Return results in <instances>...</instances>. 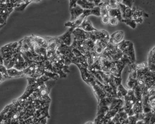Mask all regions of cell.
<instances>
[{"label":"cell","instance_id":"obj_19","mask_svg":"<svg viewBox=\"0 0 155 124\" xmlns=\"http://www.w3.org/2000/svg\"><path fill=\"white\" fill-rule=\"evenodd\" d=\"M78 28H81L83 30L86 32H91L97 30V29H95L91 23V21L89 20L85 19L83 20L82 23Z\"/></svg>","mask_w":155,"mask_h":124},{"label":"cell","instance_id":"obj_39","mask_svg":"<svg viewBox=\"0 0 155 124\" xmlns=\"http://www.w3.org/2000/svg\"><path fill=\"white\" fill-rule=\"evenodd\" d=\"M7 70L8 69H7V68L4 65L0 64V73H1L3 75V77L5 78V79L11 78L8 75Z\"/></svg>","mask_w":155,"mask_h":124},{"label":"cell","instance_id":"obj_53","mask_svg":"<svg viewBox=\"0 0 155 124\" xmlns=\"http://www.w3.org/2000/svg\"><path fill=\"white\" fill-rule=\"evenodd\" d=\"M85 124H94V122H91V121H89V122H87Z\"/></svg>","mask_w":155,"mask_h":124},{"label":"cell","instance_id":"obj_21","mask_svg":"<svg viewBox=\"0 0 155 124\" xmlns=\"http://www.w3.org/2000/svg\"><path fill=\"white\" fill-rule=\"evenodd\" d=\"M120 8V11L122 14V18L124 19H129L131 18V13L132 10L131 8L120 3L119 4Z\"/></svg>","mask_w":155,"mask_h":124},{"label":"cell","instance_id":"obj_54","mask_svg":"<svg viewBox=\"0 0 155 124\" xmlns=\"http://www.w3.org/2000/svg\"><path fill=\"white\" fill-rule=\"evenodd\" d=\"M32 124H41L40 122H35V123H33Z\"/></svg>","mask_w":155,"mask_h":124},{"label":"cell","instance_id":"obj_13","mask_svg":"<svg viewBox=\"0 0 155 124\" xmlns=\"http://www.w3.org/2000/svg\"><path fill=\"white\" fill-rule=\"evenodd\" d=\"M155 47L150 51L148 59V67L149 70L152 72L155 71Z\"/></svg>","mask_w":155,"mask_h":124},{"label":"cell","instance_id":"obj_7","mask_svg":"<svg viewBox=\"0 0 155 124\" xmlns=\"http://www.w3.org/2000/svg\"><path fill=\"white\" fill-rule=\"evenodd\" d=\"M14 56L16 58V62L13 68L17 69L18 70L23 71L29 66L25 61L20 52L14 53Z\"/></svg>","mask_w":155,"mask_h":124},{"label":"cell","instance_id":"obj_14","mask_svg":"<svg viewBox=\"0 0 155 124\" xmlns=\"http://www.w3.org/2000/svg\"><path fill=\"white\" fill-rule=\"evenodd\" d=\"M70 10L71 14V18L70 21H73L78 18L82 14L84 11L83 9L77 4L76 6L70 9Z\"/></svg>","mask_w":155,"mask_h":124},{"label":"cell","instance_id":"obj_38","mask_svg":"<svg viewBox=\"0 0 155 124\" xmlns=\"http://www.w3.org/2000/svg\"><path fill=\"white\" fill-rule=\"evenodd\" d=\"M44 75L49 78L51 79H53L54 80H57L59 78H60L59 75L57 73L51 72L47 71H45Z\"/></svg>","mask_w":155,"mask_h":124},{"label":"cell","instance_id":"obj_8","mask_svg":"<svg viewBox=\"0 0 155 124\" xmlns=\"http://www.w3.org/2000/svg\"><path fill=\"white\" fill-rule=\"evenodd\" d=\"M108 42L107 40H97L95 42L94 51L98 57L102 55Z\"/></svg>","mask_w":155,"mask_h":124},{"label":"cell","instance_id":"obj_44","mask_svg":"<svg viewBox=\"0 0 155 124\" xmlns=\"http://www.w3.org/2000/svg\"><path fill=\"white\" fill-rule=\"evenodd\" d=\"M117 19L116 17H110L109 19V23L111 25H116L118 23Z\"/></svg>","mask_w":155,"mask_h":124},{"label":"cell","instance_id":"obj_17","mask_svg":"<svg viewBox=\"0 0 155 124\" xmlns=\"http://www.w3.org/2000/svg\"><path fill=\"white\" fill-rule=\"evenodd\" d=\"M101 8V16L102 18V21L104 24L109 23V19L110 16L109 15V11L105 8L103 2H101L99 4Z\"/></svg>","mask_w":155,"mask_h":124},{"label":"cell","instance_id":"obj_46","mask_svg":"<svg viewBox=\"0 0 155 124\" xmlns=\"http://www.w3.org/2000/svg\"><path fill=\"white\" fill-rule=\"evenodd\" d=\"M110 5L111 9H116L117 8V2H116V0H109Z\"/></svg>","mask_w":155,"mask_h":124},{"label":"cell","instance_id":"obj_29","mask_svg":"<svg viewBox=\"0 0 155 124\" xmlns=\"http://www.w3.org/2000/svg\"><path fill=\"white\" fill-rule=\"evenodd\" d=\"M63 66L59 67V66H56V65L52 64L53 72L58 74L59 75L60 78H66L67 77V74L63 71L62 68H63Z\"/></svg>","mask_w":155,"mask_h":124},{"label":"cell","instance_id":"obj_51","mask_svg":"<svg viewBox=\"0 0 155 124\" xmlns=\"http://www.w3.org/2000/svg\"><path fill=\"white\" fill-rule=\"evenodd\" d=\"M136 124H145L143 120H139L137 121Z\"/></svg>","mask_w":155,"mask_h":124},{"label":"cell","instance_id":"obj_9","mask_svg":"<svg viewBox=\"0 0 155 124\" xmlns=\"http://www.w3.org/2000/svg\"><path fill=\"white\" fill-rule=\"evenodd\" d=\"M72 33L74 35V40H85L89 38V32H86L81 28H76Z\"/></svg>","mask_w":155,"mask_h":124},{"label":"cell","instance_id":"obj_5","mask_svg":"<svg viewBox=\"0 0 155 124\" xmlns=\"http://www.w3.org/2000/svg\"><path fill=\"white\" fill-rule=\"evenodd\" d=\"M101 66V71L106 73H110V71L115 67L116 62L104 55L99 57Z\"/></svg>","mask_w":155,"mask_h":124},{"label":"cell","instance_id":"obj_32","mask_svg":"<svg viewBox=\"0 0 155 124\" xmlns=\"http://www.w3.org/2000/svg\"><path fill=\"white\" fill-rule=\"evenodd\" d=\"M127 92L128 91L126 90L121 84H120V85H119L117 87V98L121 99L122 97H124L127 95Z\"/></svg>","mask_w":155,"mask_h":124},{"label":"cell","instance_id":"obj_26","mask_svg":"<svg viewBox=\"0 0 155 124\" xmlns=\"http://www.w3.org/2000/svg\"><path fill=\"white\" fill-rule=\"evenodd\" d=\"M115 62H116L115 68H116V70H117V72H116V74L114 76L120 78L122 70L127 65L124 62L120 60L115 61Z\"/></svg>","mask_w":155,"mask_h":124},{"label":"cell","instance_id":"obj_23","mask_svg":"<svg viewBox=\"0 0 155 124\" xmlns=\"http://www.w3.org/2000/svg\"><path fill=\"white\" fill-rule=\"evenodd\" d=\"M37 63L36 62H33L27 67L25 69L22 71L23 74L25 76L32 78L33 75L36 72V68H37Z\"/></svg>","mask_w":155,"mask_h":124},{"label":"cell","instance_id":"obj_37","mask_svg":"<svg viewBox=\"0 0 155 124\" xmlns=\"http://www.w3.org/2000/svg\"><path fill=\"white\" fill-rule=\"evenodd\" d=\"M12 105V103H11L9 105H8L5 107L3 110L2 111L1 113H0V124L3 121V119H4V116L8 112L9 110L10 109Z\"/></svg>","mask_w":155,"mask_h":124},{"label":"cell","instance_id":"obj_1","mask_svg":"<svg viewBox=\"0 0 155 124\" xmlns=\"http://www.w3.org/2000/svg\"><path fill=\"white\" fill-rule=\"evenodd\" d=\"M117 46L122 52L129 58L131 63H136L135 50L132 42L123 40Z\"/></svg>","mask_w":155,"mask_h":124},{"label":"cell","instance_id":"obj_10","mask_svg":"<svg viewBox=\"0 0 155 124\" xmlns=\"http://www.w3.org/2000/svg\"><path fill=\"white\" fill-rule=\"evenodd\" d=\"M74 28H70L65 33L58 37L61 42L68 46H71V33Z\"/></svg>","mask_w":155,"mask_h":124},{"label":"cell","instance_id":"obj_30","mask_svg":"<svg viewBox=\"0 0 155 124\" xmlns=\"http://www.w3.org/2000/svg\"><path fill=\"white\" fill-rule=\"evenodd\" d=\"M114 97H105L101 99L99 101H98V107H110L112 99Z\"/></svg>","mask_w":155,"mask_h":124},{"label":"cell","instance_id":"obj_31","mask_svg":"<svg viewBox=\"0 0 155 124\" xmlns=\"http://www.w3.org/2000/svg\"><path fill=\"white\" fill-rule=\"evenodd\" d=\"M149 71L148 66L137 69V79H142L146 73Z\"/></svg>","mask_w":155,"mask_h":124},{"label":"cell","instance_id":"obj_55","mask_svg":"<svg viewBox=\"0 0 155 124\" xmlns=\"http://www.w3.org/2000/svg\"><path fill=\"white\" fill-rule=\"evenodd\" d=\"M109 1V0H101V1Z\"/></svg>","mask_w":155,"mask_h":124},{"label":"cell","instance_id":"obj_50","mask_svg":"<svg viewBox=\"0 0 155 124\" xmlns=\"http://www.w3.org/2000/svg\"><path fill=\"white\" fill-rule=\"evenodd\" d=\"M3 63H4V59L2 55L0 54V64L3 65Z\"/></svg>","mask_w":155,"mask_h":124},{"label":"cell","instance_id":"obj_24","mask_svg":"<svg viewBox=\"0 0 155 124\" xmlns=\"http://www.w3.org/2000/svg\"><path fill=\"white\" fill-rule=\"evenodd\" d=\"M77 4L80 6L83 10L92 9L95 6L94 3L91 2L87 0H78Z\"/></svg>","mask_w":155,"mask_h":124},{"label":"cell","instance_id":"obj_20","mask_svg":"<svg viewBox=\"0 0 155 124\" xmlns=\"http://www.w3.org/2000/svg\"><path fill=\"white\" fill-rule=\"evenodd\" d=\"M124 105V100L121 99L114 97L112 99V102L109 107V110H119L123 107Z\"/></svg>","mask_w":155,"mask_h":124},{"label":"cell","instance_id":"obj_12","mask_svg":"<svg viewBox=\"0 0 155 124\" xmlns=\"http://www.w3.org/2000/svg\"><path fill=\"white\" fill-rule=\"evenodd\" d=\"M131 10H132L131 19L135 20V21L140 17H149L148 14L146 13L143 10L140 9L139 7H132Z\"/></svg>","mask_w":155,"mask_h":124},{"label":"cell","instance_id":"obj_22","mask_svg":"<svg viewBox=\"0 0 155 124\" xmlns=\"http://www.w3.org/2000/svg\"><path fill=\"white\" fill-rule=\"evenodd\" d=\"M83 13L85 14L86 17L90 15H94L100 17L101 16L100 6L98 5L95 6L92 9H85L83 11Z\"/></svg>","mask_w":155,"mask_h":124},{"label":"cell","instance_id":"obj_48","mask_svg":"<svg viewBox=\"0 0 155 124\" xmlns=\"http://www.w3.org/2000/svg\"><path fill=\"white\" fill-rule=\"evenodd\" d=\"M92 1L95 4V6H98L101 2V0H92Z\"/></svg>","mask_w":155,"mask_h":124},{"label":"cell","instance_id":"obj_52","mask_svg":"<svg viewBox=\"0 0 155 124\" xmlns=\"http://www.w3.org/2000/svg\"><path fill=\"white\" fill-rule=\"evenodd\" d=\"M116 1L117 3H118V4H120L122 3V0H116Z\"/></svg>","mask_w":155,"mask_h":124},{"label":"cell","instance_id":"obj_43","mask_svg":"<svg viewBox=\"0 0 155 124\" xmlns=\"http://www.w3.org/2000/svg\"><path fill=\"white\" fill-rule=\"evenodd\" d=\"M133 2H134V0H122L121 4L131 9L132 8Z\"/></svg>","mask_w":155,"mask_h":124},{"label":"cell","instance_id":"obj_35","mask_svg":"<svg viewBox=\"0 0 155 124\" xmlns=\"http://www.w3.org/2000/svg\"><path fill=\"white\" fill-rule=\"evenodd\" d=\"M122 22L125 23L126 24L131 27L132 29H134L137 27V23L135 22V20H133L131 18L129 19H123L121 21Z\"/></svg>","mask_w":155,"mask_h":124},{"label":"cell","instance_id":"obj_4","mask_svg":"<svg viewBox=\"0 0 155 124\" xmlns=\"http://www.w3.org/2000/svg\"><path fill=\"white\" fill-rule=\"evenodd\" d=\"M137 98L134 95V90L130 89L128 91L127 95L124 97V105L123 107L126 113L132 109L133 105L136 103Z\"/></svg>","mask_w":155,"mask_h":124},{"label":"cell","instance_id":"obj_28","mask_svg":"<svg viewBox=\"0 0 155 124\" xmlns=\"http://www.w3.org/2000/svg\"><path fill=\"white\" fill-rule=\"evenodd\" d=\"M95 44V42L90 38L85 40L84 41V45L86 52L94 51Z\"/></svg>","mask_w":155,"mask_h":124},{"label":"cell","instance_id":"obj_49","mask_svg":"<svg viewBox=\"0 0 155 124\" xmlns=\"http://www.w3.org/2000/svg\"><path fill=\"white\" fill-rule=\"evenodd\" d=\"M93 122H94V124H102V121L98 120L97 118L95 119V120H94Z\"/></svg>","mask_w":155,"mask_h":124},{"label":"cell","instance_id":"obj_18","mask_svg":"<svg viewBox=\"0 0 155 124\" xmlns=\"http://www.w3.org/2000/svg\"><path fill=\"white\" fill-rule=\"evenodd\" d=\"M84 41L85 40H74V41L72 44L71 45V47L73 48L77 49L81 53L85 55L86 53V49L84 45Z\"/></svg>","mask_w":155,"mask_h":124},{"label":"cell","instance_id":"obj_34","mask_svg":"<svg viewBox=\"0 0 155 124\" xmlns=\"http://www.w3.org/2000/svg\"><path fill=\"white\" fill-rule=\"evenodd\" d=\"M42 65L45 71L53 72L52 62L48 59H46L42 61Z\"/></svg>","mask_w":155,"mask_h":124},{"label":"cell","instance_id":"obj_15","mask_svg":"<svg viewBox=\"0 0 155 124\" xmlns=\"http://www.w3.org/2000/svg\"><path fill=\"white\" fill-rule=\"evenodd\" d=\"M86 17V16L85 14L82 13V14L80 16H79L78 18H77V19L74 20L73 21H69L67 22L64 25H65V27H70V28H73L74 29L78 28L81 24L82 21Z\"/></svg>","mask_w":155,"mask_h":124},{"label":"cell","instance_id":"obj_36","mask_svg":"<svg viewBox=\"0 0 155 124\" xmlns=\"http://www.w3.org/2000/svg\"><path fill=\"white\" fill-rule=\"evenodd\" d=\"M137 80L132 78L131 77H129L126 83L127 87L130 89H132L135 86V84L137 83Z\"/></svg>","mask_w":155,"mask_h":124},{"label":"cell","instance_id":"obj_2","mask_svg":"<svg viewBox=\"0 0 155 124\" xmlns=\"http://www.w3.org/2000/svg\"><path fill=\"white\" fill-rule=\"evenodd\" d=\"M57 50L63 57L68 58L70 60L72 63L75 64L76 63H79L76 56L73 53L72 48L71 47V46H68L63 44L62 43H61L57 49Z\"/></svg>","mask_w":155,"mask_h":124},{"label":"cell","instance_id":"obj_11","mask_svg":"<svg viewBox=\"0 0 155 124\" xmlns=\"http://www.w3.org/2000/svg\"><path fill=\"white\" fill-rule=\"evenodd\" d=\"M124 36V33L123 31H117L112 33L110 37L109 42L115 45L119 44L123 40Z\"/></svg>","mask_w":155,"mask_h":124},{"label":"cell","instance_id":"obj_33","mask_svg":"<svg viewBox=\"0 0 155 124\" xmlns=\"http://www.w3.org/2000/svg\"><path fill=\"white\" fill-rule=\"evenodd\" d=\"M129 76L132 78L137 79V68H136V63H131L129 64Z\"/></svg>","mask_w":155,"mask_h":124},{"label":"cell","instance_id":"obj_45","mask_svg":"<svg viewBox=\"0 0 155 124\" xmlns=\"http://www.w3.org/2000/svg\"><path fill=\"white\" fill-rule=\"evenodd\" d=\"M113 79H114V82H115V85L117 86V87L119 85L121 84V80H122L121 77H120V78H119V77L114 76V78H113Z\"/></svg>","mask_w":155,"mask_h":124},{"label":"cell","instance_id":"obj_27","mask_svg":"<svg viewBox=\"0 0 155 124\" xmlns=\"http://www.w3.org/2000/svg\"><path fill=\"white\" fill-rule=\"evenodd\" d=\"M109 15L110 17H116L118 21L121 22L123 18L122 17L121 11L119 9H111L109 11Z\"/></svg>","mask_w":155,"mask_h":124},{"label":"cell","instance_id":"obj_16","mask_svg":"<svg viewBox=\"0 0 155 124\" xmlns=\"http://www.w3.org/2000/svg\"><path fill=\"white\" fill-rule=\"evenodd\" d=\"M72 51H73V53H74L75 56H76L79 63L87 68L88 65L87 63V59H86V58L85 55L75 48L72 49Z\"/></svg>","mask_w":155,"mask_h":124},{"label":"cell","instance_id":"obj_3","mask_svg":"<svg viewBox=\"0 0 155 124\" xmlns=\"http://www.w3.org/2000/svg\"><path fill=\"white\" fill-rule=\"evenodd\" d=\"M86 83H87L90 86L92 87L93 92L96 95L97 99L98 100V101H99L101 99L106 97L105 93L103 92L102 90L97 84L95 78H94V76L92 74H91V77L87 81Z\"/></svg>","mask_w":155,"mask_h":124},{"label":"cell","instance_id":"obj_47","mask_svg":"<svg viewBox=\"0 0 155 124\" xmlns=\"http://www.w3.org/2000/svg\"><path fill=\"white\" fill-rule=\"evenodd\" d=\"M127 114L128 116H133V115H134L135 113H134V111H133L132 109H131L130 110L128 111Z\"/></svg>","mask_w":155,"mask_h":124},{"label":"cell","instance_id":"obj_25","mask_svg":"<svg viewBox=\"0 0 155 124\" xmlns=\"http://www.w3.org/2000/svg\"><path fill=\"white\" fill-rule=\"evenodd\" d=\"M7 72H8V75L11 78H18V77L25 76L23 74L22 71L18 70V69L14 68L8 69Z\"/></svg>","mask_w":155,"mask_h":124},{"label":"cell","instance_id":"obj_42","mask_svg":"<svg viewBox=\"0 0 155 124\" xmlns=\"http://www.w3.org/2000/svg\"><path fill=\"white\" fill-rule=\"evenodd\" d=\"M128 119L129 124H136L137 121L138 120L136 114H134V115L128 117Z\"/></svg>","mask_w":155,"mask_h":124},{"label":"cell","instance_id":"obj_40","mask_svg":"<svg viewBox=\"0 0 155 124\" xmlns=\"http://www.w3.org/2000/svg\"><path fill=\"white\" fill-rule=\"evenodd\" d=\"M89 66L94 68L96 71H101V64L99 58L96 61L94 62L92 65H90Z\"/></svg>","mask_w":155,"mask_h":124},{"label":"cell","instance_id":"obj_6","mask_svg":"<svg viewBox=\"0 0 155 124\" xmlns=\"http://www.w3.org/2000/svg\"><path fill=\"white\" fill-rule=\"evenodd\" d=\"M89 32V38L96 42L97 40H107L109 41L108 33L105 30H98Z\"/></svg>","mask_w":155,"mask_h":124},{"label":"cell","instance_id":"obj_41","mask_svg":"<svg viewBox=\"0 0 155 124\" xmlns=\"http://www.w3.org/2000/svg\"><path fill=\"white\" fill-rule=\"evenodd\" d=\"M109 110V107H98L97 115H100V114L106 115Z\"/></svg>","mask_w":155,"mask_h":124}]
</instances>
